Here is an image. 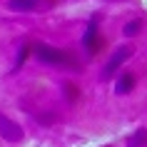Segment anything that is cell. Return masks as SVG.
Masks as SVG:
<instances>
[{
    "label": "cell",
    "instance_id": "cell-1",
    "mask_svg": "<svg viewBox=\"0 0 147 147\" xmlns=\"http://www.w3.org/2000/svg\"><path fill=\"white\" fill-rule=\"evenodd\" d=\"M35 50V57H38L40 62H45V65H53V67H62V65H67V53H62V50H57V47H50L45 45V42H38V45L32 47Z\"/></svg>",
    "mask_w": 147,
    "mask_h": 147
},
{
    "label": "cell",
    "instance_id": "cell-2",
    "mask_svg": "<svg viewBox=\"0 0 147 147\" xmlns=\"http://www.w3.org/2000/svg\"><path fill=\"white\" fill-rule=\"evenodd\" d=\"M130 55H132V50L127 45H122V47H117L115 53H112V57H110V62L105 65V70H102V80H110L112 75H115V70H120V65H122L125 60H130Z\"/></svg>",
    "mask_w": 147,
    "mask_h": 147
},
{
    "label": "cell",
    "instance_id": "cell-3",
    "mask_svg": "<svg viewBox=\"0 0 147 147\" xmlns=\"http://www.w3.org/2000/svg\"><path fill=\"white\" fill-rule=\"evenodd\" d=\"M0 135H3V140H8V142H18V140H23V127L18 122H13L10 117L0 115Z\"/></svg>",
    "mask_w": 147,
    "mask_h": 147
},
{
    "label": "cell",
    "instance_id": "cell-4",
    "mask_svg": "<svg viewBox=\"0 0 147 147\" xmlns=\"http://www.w3.org/2000/svg\"><path fill=\"white\" fill-rule=\"evenodd\" d=\"M135 85H137V78L132 72H127V70L117 72V80H115V92L117 95H130L135 90Z\"/></svg>",
    "mask_w": 147,
    "mask_h": 147
},
{
    "label": "cell",
    "instance_id": "cell-5",
    "mask_svg": "<svg viewBox=\"0 0 147 147\" xmlns=\"http://www.w3.org/2000/svg\"><path fill=\"white\" fill-rule=\"evenodd\" d=\"M82 45H85V50H87V55H92L97 47H100V38H97V20H90V25H87V30H85V35H82Z\"/></svg>",
    "mask_w": 147,
    "mask_h": 147
},
{
    "label": "cell",
    "instance_id": "cell-6",
    "mask_svg": "<svg viewBox=\"0 0 147 147\" xmlns=\"http://www.w3.org/2000/svg\"><path fill=\"white\" fill-rule=\"evenodd\" d=\"M10 8L18 13H30L38 8V0H10Z\"/></svg>",
    "mask_w": 147,
    "mask_h": 147
},
{
    "label": "cell",
    "instance_id": "cell-7",
    "mask_svg": "<svg viewBox=\"0 0 147 147\" xmlns=\"http://www.w3.org/2000/svg\"><path fill=\"white\" fill-rule=\"evenodd\" d=\"M145 145H147V130H137L127 142V147H145Z\"/></svg>",
    "mask_w": 147,
    "mask_h": 147
},
{
    "label": "cell",
    "instance_id": "cell-8",
    "mask_svg": "<svg viewBox=\"0 0 147 147\" xmlns=\"http://www.w3.org/2000/svg\"><path fill=\"white\" fill-rule=\"evenodd\" d=\"M142 30V20H130V23L122 28V32L127 35V38H132V35H137V32Z\"/></svg>",
    "mask_w": 147,
    "mask_h": 147
},
{
    "label": "cell",
    "instance_id": "cell-9",
    "mask_svg": "<svg viewBox=\"0 0 147 147\" xmlns=\"http://www.w3.org/2000/svg\"><path fill=\"white\" fill-rule=\"evenodd\" d=\"M28 55H30V47H28V45H23V47H20V55H18V60H15V70L25 62V57H28Z\"/></svg>",
    "mask_w": 147,
    "mask_h": 147
}]
</instances>
